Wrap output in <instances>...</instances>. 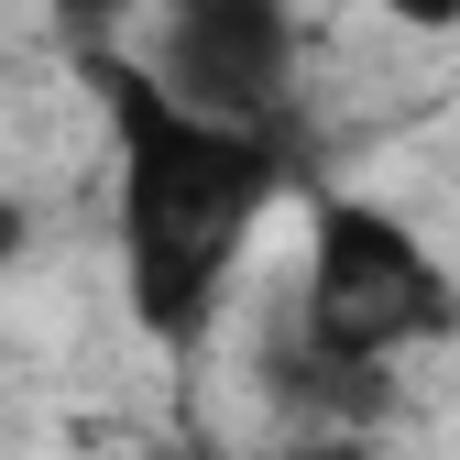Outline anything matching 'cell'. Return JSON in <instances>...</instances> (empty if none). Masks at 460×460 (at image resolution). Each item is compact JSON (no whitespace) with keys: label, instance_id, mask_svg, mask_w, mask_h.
I'll return each mask as SVG.
<instances>
[{"label":"cell","instance_id":"obj_1","mask_svg":"<svg viewBox=\"0 0 460 460\" xmlns=\"http://www.w3.org/2000/svg\"><path fill=\"white\" fill-rule=\"evenodd\" d=\"M88 77L110 99V143H121V285H132V318L187 351L219 318L252 230L285 198V143L187 121L132 55H88Z\"/></svg>","mask_w":460,"mask_h":460},{"label":"cell","instance_id":"obj_2","mask_svg":"<svg viewBox=\"0 0 460 460\" xmlns=\"http://www.w3.org/2000/svg\"><path fill=\"white\" fill-rule=\"evenodd\" d=\"M449 318V274L428 263V242L394 208H362V198H318L307 219V285L285 329L307 340V351L351 362V373H394L406 340H428Z\"/></svg>","mask_w":460,"mask_h":460},{"label":"cell","instance_id":"obj_3","mask_svg":"<svg viewBox=\"0 0 460 460\" xmlns=\"http://www.w3.org/2000/svg\"><path fill=\"white\" fill-rule=\"evenodd\" d=\"M132 66L219 132H285V99H296V12L285 0H164L154 44Z\"/></svg>","mask_w":460,"mask_h":460},{"label":"cell","instance_id":"obj_4","mask_svg":"<svg viewBox=\"0 0 460 460\" xmlns=\"http://www.w3.org/2000/svg\"><path fill=\"white\" fill-rule=\"evenodd\" d=\"M274 460H384V449H373V428H296Z\"/></svg>","mask_w":460,"mask_h":460},{"label":"cell","instance_id":"obj_5","mask_svg":"<svg viewBox=\"0 0 460 460\" xmlns=\"http://www.w3.org/2000/svg\"><path fill=\"white\" fill-rule=\"evenodd\" d=\"M384 22H406V33H460V0H373Z\"/></svg>","mask_w":460,"mask_h":460},{"label":"cell","instance_id":"obj_6","mask_svg":"<svg viewBox=\"0 0 460 460\" xmlns=\"http://www.w3.org/2000/svg\"><path fill=\"white\" fill-rule=\"evenodd\" d=\"M55 12H66V22H88V33H110L121 12H143V0H55Z\"/></svg>","mask_w":460,"mask_h":460},{"label":"cell","instance_id":"obj_7","mask_svg":"<svg viewBox=\"0 0 460 460\" xmlns=\"http://www.w3.org/2000/svg\"><path fill=\"white\" fill-rule=\"evenodd\" d=\"M22 242H33V219H22V198H0V263H22Z\"/></svg>","mask_w":460,"mask_h":460}]
</instances>
